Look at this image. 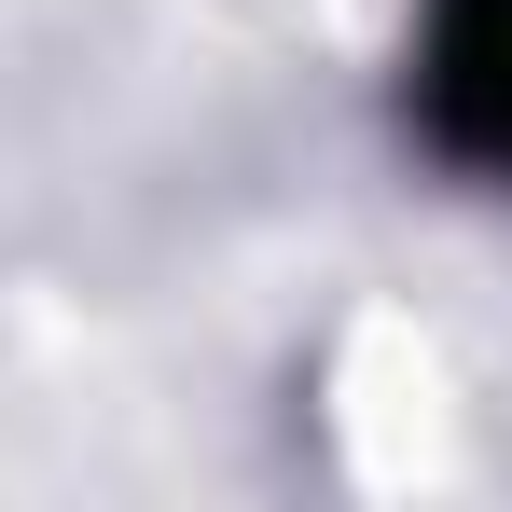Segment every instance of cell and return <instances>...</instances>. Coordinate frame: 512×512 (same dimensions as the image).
Returning a JSON list of instances; mask_svg holds the SVG:
<instances>
[{"label": "cell", "instance_id": "cell-1", "mask_svg": "<svg viewBox=\"0 0 512 512\" xmlns=\"http://www.w3.org/2000/svg\"><path fill=\"white\" fill-rule=\"evenodd\" d=\"M429 125L457 167H512V0L429 14Z\"/></svg>", "mask_w": 512, "mask_h": 512}]
</instances>
